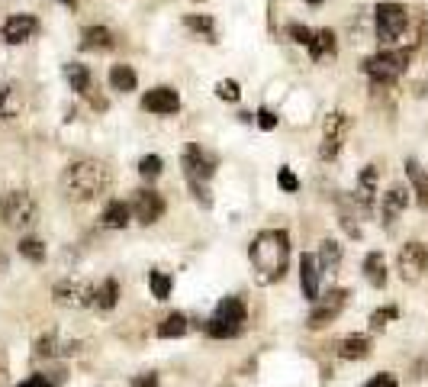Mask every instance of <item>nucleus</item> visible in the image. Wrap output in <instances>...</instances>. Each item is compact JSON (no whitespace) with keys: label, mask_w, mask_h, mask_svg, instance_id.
<instances>
[{"label":"nucleus","mask_w":428,"mask_h":387,"mask_svg":"<svg viewBox=\"0 0 428 387\" xmlns=\"http://www.w3.org/2000/svg\"><path fill=\"white\" fill-rule=\"evenodd\" d=\"M248 258H252L254 278L258 284H274L283 278L290 262V236L287 229H261L248 246Z\"/></svg>","instance_id":"1"},{"label":"nucleus","mask_w":428,"mask_h":387,"mask_svg":"<svg viewBox=\"0 0 428 387\" xmlns=\"http://www.w3.org/2000/svg\"><path fill=\"white\" fill-rule=\"evenodd\" d=\"M62 188L71 200H93L97 194L110 188V171L103 161H93V159H81V161H71L62 174Z\"/></svg>","instance_id":"2"},{"label":"nucleus","mask_w":428,"mask_h":387,"mask_svg":"<svg viewBox=\"0 0 428 387\" xmlns=\"http://www.w3.org/2000/svg\"><path fill=\"white\" fill-rule=\"evenodd\" d=\"M409 48H380L377 55L364 58V75L371 78L373 84H393L409 68Z\"/></svg>","instance_id":"3"},{"label":"nucleus","mask_w":428,"mask_h":387,"mask_svg":"<svg viewBox=\"0 0 428 387\" xmlns=\"http://www.w3.org/2000/svg\"><path fill=\"white\" fill-rule=\"evenodd\" d=\"M409 29V10L402 3H377L373 10V33L383 48H393Z\"/></svg>","instance_id":"4"},{"label":"nucleus","mask_w":428,"mask_h":387,"mask_svg":"<svg viewBox=\"0 0 428 387\" xmlns=\"http://www.w3.org/2000/svg\"><path fill=\"white\" fill-rule=\"evenodd\" d=\"M36 200H32V194H26V190H10V194H3V200H0V217H3V223H7L10 229H23V226H32L36 223Z\"/></svg>","instance_id":"5"},{"label":"nucleus","mask_w":428,"mask_h":387,"mask_svg":"<svg viewBox=\"0 0 428 387\" xmlns=\"http://www.w3.org/2000/svg\"><path fill=\"white\" fill-rule=\"evenodd\" d=\"M344 303H348V291H344V287H332L328 294H319V300L313 303V313H309L306 326L309 330H322V326H328V323L344 310Z\"/></svg>","instance_id":"6"},{"label":"nucleus","mask_w":428,"mask_h":387,"mask_svg":"<svg viewBox=\"0 0 428 387\" xmlns=\"http://www.w3.org/2000/svg\"><path fill=\"white\" fill-rule=\"evenodd\" d=\"M396 268H400V278L406 284H416L422 274L428 271V246L425 242H406L400 249V258H396Z\"/></svg>","instance_id":"7"},{"label":"nucleus","mask_w":428,"mask_h":387,"mask_svg":"<svg viewBox=\"0 0 428 387\" xmlns=\"http://www.w3.org/2000/svg\"><path fill=\"white\" fill-rule=\"evenodd\" d=\"M184 174H187V181H210L216 174V159L210 155V152L200 145V142H190L184 149Z\"/></svg>","instance_id":"8"},{"label":"nucleus","mask_w":428,"mask_h":387,"mask_svg":"<svg viewBox=\"0 0 428 387\" xmlns=\"http://www.w3.org/2000/svg\"><path fill=\"white\" fill-rule=\"evenodd\" d=\"M55 303L58 307H75V310H81V307H93V294H97V287H91L87 281H75V278H65V281L55 284Z\"/></svg>","instance_id":"9"},{"label":"nucleus","mask_w":428,"mask_h":387,"mask_svg":"<svg viewBox=\"0 0 428 387\" xmlns=\"http://www.w3.org/2000/svg\"><path fill=\"white\" fill-rule=\"evenodd\" d=\"M132 217L139 219L142 226H151V223H158L165 217V197H161L158 190H136V197H132Z\"/></svg>","instance_id":"10"},{"label":"nucleus","mask_w":428,"mask_h":387,"mask_svg":"<svg viewBox=\"0 0 428 387\" xmlns=\"http://www.w3.org/2000/svg\"><path fill=\"white\" fill-rule=\"evenodd\" d=\"M39 29V19L32 17V13H13V17L3 23V42H10V46H23V42H29V39L36 36Z\"/></svg>","instance_id":"11"},{"label":"nucleus","mask_w":428,"mask_h":387,"mask_svg":"<svg viewBox=\"0 0 428 387\" xmlns=\"http://www.w3.org/2000/svg\"><path fill=\"white\" fill-rule=\"evenodd\" d=\"M142 110L158 114V116H171L180 110V94H177L174 87H151L149 94L142 97Z\"/></svg>","instance_id":"12"},{"label":"nucleus","mask_w":428,"mask_h":387,"mask_svg":"<svg viewBox=\"0 0 428 387\" xmlns=\"http://www.w3.org/2000/svg\"><path fill=\"white\" fill-rule=\"evenodd\" d=\"M319 278H322L319 258L306 252V255L299 258V287H303V297H306L309 303L319 300Z\"/></svg>","instance_id":"13"},{"label":"nucleus","mask_w":428,"mask_h":387,"mask_svg":"<svg viewBox=\"0 0 428 387\" xmlns=\"http://www.w3.org/2000/svg\"><path fill=\"white\" fill-rule=\"evenodd\" d=\"M373 197H377V168L367 165L361 171V178H357V190H354V204L361 213H371L373 210Z\"/></svg>","instance_id":"14"},{"label":"nucleus","mask_w":428,"mask_h":387,"mask_svg":"<svg viewBox=\"0 0 428 387\" xmlns=\"http://www.w3.org/2000/svg\"><path fill=\"white\" fill-rule=\"evenodd\" d=\"M406 207H409V190H406V188H390L387 194H383V200H380L383 223H387V226H393V223H396V217H400Z\"/></svg>","instance_id":"15"},{"label":"nucleus","mask_w":428,"mask_h":387,"mask_svg":"<svg viewBox=\"0 0 428 387\" xmlns=\"http://www.w3.org/2000/svg\"><path fill=\"white\" fill-rule=\"evenodd\" d=\"M129 219H132V207L126 204V200H110L100 213V223L106 229H126L129 226Z\"/></svg>","instance_id":"16"},{"label":"nucleus","mask_w":428,"mask_h":387,"mask_svg":"<svg viewBox=\"0 0 428 387\" xmlns=\"http://www.w3.org/2000/svg\"><path fill=\"white\" fill-rule=\"evenodd\" d=\"M113 46H116V39L106 26H87L81 33V48H87V52H106Z\"/></svg>","instance_id":"17"},{"label":"nucleus","mask_w":428,"mask_h":387,"mask_svg":"<svg viewBox=\"0 0 428 387\" xmlns=\"http://www.w3.org/2000/svg\"><path fill=\"white\" fill-rule=\"evenodd\" d=\"M335 52H338L335 33H332V29H316V36H313V42H309V55H313V62L335 58Z\"/></svg>","instance_id":"18"},{"label":"nucleus","mask_w":428,"mask_h":387,"mask_svg":"<svg viewBox=\"0 0 428 387\" xmlns=\"http://www.w3.org/2000/svg\"><path fill=\"white\" fill-rule=\"evenodd\" d=\"M213 316H219V320H229V323H242L245 326V320H248V307H245V300L242 297H223V300L216 303V313Z\"/></svg>","instance_id":"19"},{"label":"nucleus","mask_w":428,"mask_h":387,"mask_svg":"<svg viewBox=\"0 0 428 387\" xmlns=\"http://www.w3.org/2000/svg\"><path fill=\"white\" fill-rule=\"evenodd\" d=\"M406 174H409V184H412V194L419 200V207H428V171L422 168L416 159L406 161Z\"/></svg>","instance_id":"20"},{"label":"nucleus","mask_w":428,"mask_h":387,"mask_svg":"<svg viewBox=\"0 0 428 387\" xmlns=\"http://www.w3.org/2000/svg\"><path fill=\"white\" fill-rule=\"evenodd\" d=\"M371 339L367 336H344L342 342H338V355L342 359H348V361H361V359H367L371 355Z\"/></svg>","instance_id":"21"},{"label":"nucleus","mask_w":428,"mask_h":387,"mask_svg":"<svg viewBox=\"0 0 428 387\" xmlns=\"http://www.w3.org/2000/svg\"><path fill=\"white\" fill-rule=\"evenodd\" d=\"M23 114V94L17 84L0 87V120H17Z\"/></svg>","instance_id":"22"},{"label":"nucleus","mask_w":428,"mask_h":387,"mask_svg":"<svg viewBox=\"0 0 428 387\" xmlns=\"http://www.w3.org/2000/svg\"><path fill=\"white\" fill-rule=\"evenodd\" d=\"M319 268H322V274H335L338 264H342V246H338L335 239H322L319 242Z\"/></svg>","instance_id":"23"},{"label":"nucleus","mask_w":428,"mask_h":387,"mask_svg":"<svg viewBox=\"0 0 428 387\" xmlns=\"http://www.w3.org/2000/svg\"><path fill=\"white\" fill-rule=\"evenodd\" d=\"M364 278L371 281V287H383L387 284V258H383V252H367V258H364Z\"/></svg>","instance_id":"24"},{"label":"nucleus","mask_w":428,"mask_h":387,"mask_svg":"<svg viewBox=\"0 0 428 387\" xmlns=\"http://www.w3.org/2000/svg\"><path fill=\"white\" fill-rule=\"evenodd\" d=\"M136 84H139V75H136V68L132 65H113L110 68V87L113 91L129 94V91H136Z\"/></svg>","instance_id":"25"},{"label":"nucleus","mask_w":428,"mask_h":387,"mask_svg":"<svg viewBox=\"0 0 428 387\" xmlns=\"http://www.w3.org/2000/svg\"><path fill=\"white\" fill-rule=\"evenodd\" d=\"M120 303V284L113 281V278H106V281L97 287V294H93V307L97 310H113Z\"/></svg>","instance_id":"26"},{"label":"nucleus","mask_w":428,"mask_h":387,"mask_svg":"<svg viewBox=\"0 0 428 387\" xmlns=\"http://www.w3.org/2000/svg\"><path fill=\"white\" fill-rule=\"evenodd\" d=\"M242 323H229V320H219V316H213V320L206 323V336L210 339H235V336H242Z\"/></svg>","instance_id":"27"},{"label":"nucleus","mask_w":428,"mask_h":387,"mask_svg":"<svg viewBox=\"0 0 428 387\" xmlns=\"http://www.w3.org/2000/svg\"><path fill=\"white\" fill-rule=\"evenodd\" d=\"M187 330H190V323H187L184 313H171V316H165V323L158 326V339H180Z\"/></svg>","instance_id":"28"},{"label":"nucleus","mask_w":428,"mask_h":387,"mask_svg":"<svg viewBox=\"0 0 428 387\" xmlns=\"http://www.w3.org/2000/svg\"><path fill=\"white\" fill-rule=\"evenodd\" d=\"M65 78L75 94H87V87H91V71H87V65H77V62L65 65Z\"/></svg>","instance_id":"29"},{"label":"nucleus","mask_w":428,"mask_h":387,"mask_svg":"<svg viewBox=\"0 0 428 387\" xmlns=\"http://www.w3.org/2000/svg\"><path fill=\"white\" fill-rule=\"evenodd\" d=\"M184 26L187 29H194V33H200V36H206L210 42H216V23L213 17H200V13H190V17H184Z\"/></svg>","instance_id":"30"},{"label":"nucleus","mask_w":428,"mask_h":387,"mask_svg":"<svg viewBox=\"0 0 428 387\" xmlns=\"http://www.w3.org/2000/svg\"><path fill=\"white\" fill-rule=\"evenodd\" d=\"M149 287H151V297H155V300H168L174 281H171V274H165V271H149Z\"/></svg>","instance_id":"31"},{"label":"nucleus","mask_w":428,"mask_h":387,"mask_svg":"<svg viewBox=\"0 0 428 387\" xmlns=\"http://www.w3.org/2000/svg\"><path fill=\"white\" fill-rule=\"evenodd\" d=\"M19 255L26 258V262H32V264H42L46 262V246H42L39 239L26 236V239H19Z\"/></svg>","instance_id":"32"},{"label":"nucleus","mask_w":428,"mask_h":387,"mask_svg":"<svg viewBox=\"0 0 428 387\" xmlns=\"http://www.w3.org/2000/svg\"><path fill=\"white\" fill-rule=\"evenodd\" d=\"M161 171H165V159H161V155H145V159L139 161V174L145 181H155Z\"/></svg>","instance_id":"33"},{"label":"nucleus","mask_w":428,"mask_h":387,"mask_svg":"<svg viewBox=\"0 0 428 387\" xmlns=\"http://www.w3.org/2000/svg\"><path fill=\"white\" fill-rule=\"evenodd\" d=\"M216 97H219V100H229V104H239V97H242V87H239V81L225 78V81H219V84H216Z\"/></svg>","instance_id":"34"},{"label":"nucleus","mask_w":428,"mask_h":387,"mask_svg":"<svg viewBox=\"0 0 428 387\" xmlns=\"http://www.w3.org/2000/svg\"><path fill=\"white\" fill-rule=\"evenodd\" d=\"M287 36L293 39L297 46H306L309 48V42H313V36H316V29L303 26V23H290V26H287Z\"/></svg>","instance_id":"35"},{"label":"nucleus","mask_w":428,"mask_h":387,"mask_svg":"<svg viewBox=\"0 0 428 387\" xmlns=\"http://www.w3.org/2000/svg\"><path fill=\"white\" fill-rule=\"evenodd\" d=\"M396 316H400V310H396V307H383V310H373V313H371V326H373V330H383V326H387L390 320H396Z\"/></svg>","instance_id":"36"},{"label":"nucleus","mask_w":428,"mask_h":387,"mask_svg":"<svg viewBox=\"0 0 428 387\" xmlns=\"http://www.w3.org/2000/svg\"><path fill=\"white\" fill-rule=\"evenodd\" d=\"M277 184L287 190V194H297V190H299V181H297V174H293L290 168H280L277 171Z\"/></svg>","instance_id":"37"},{"label":"nucleus","mask_w":428,"mask_h":387,"mask_svg":"<svg viewBox=\"0 0 428 387\" xmlns=\"http://www.w3.org/2000/svg\"><path fill=\"white\" fill-rule=\"evenodd\" d=\"M254 123H258L264 132L277 129V114H274V110H268V107H261V110H258V116H254Z\"/></svg>","instance_id":"38"},{"label":"nucleus","mask_w":428,"mask_h":387,"mask_svg":"<svg viewBox=\"0 0 428 387\" xmlns=\"http://www.w3.org/2000/svg\"><path fill=\"white\" fill-rule=\"evenodd\" d=\"M364 387H396V378H393V375H387V371H380V375H373V378L367 381Z\"/></svg>","instance_id":"39"},{"label":"nucleus","mask_w":428,"mask_h":387,"mask_svg":"<svg viewBox=\"0 0 428 387\" xmlns=\"http://www.w3.org/2000/svg\"><path fill=\"white\" fill-rule=\"evenodd\" d=\"M132 387H161V384H158V375L145 371V375H136V378H132Z\"/></svg>","instance_id":"40"},{"label":"nucleus","mask_w":428,"mask_h":387,"mask_svg":"<svg viewBox=\"0 0 428 387\" xmlns=\"http://www.w3.org/2000/svg\"><path fill=\"white\" fill-rule=\"evenodd\" d=\"M17 387H52V381H48L46 375H32V378H26L23 384H17Z\"/></svg>","instance_id":"41"},{"label":"nucleus","mask_w":428,"mask_h":387,"mask_svg":"<svg viewBox=\"0 0 428 387\" xmlns=\"http://www.w3.org/2000/svg\"><path fill=\"white\" fill-rule=\"evenodd\" d=\"M3 268H7V258H3V255H0V271H3Z\"/></svg>","instance_id":"42"},{"label":"nucleus","mask_w":428,"mask_h":387,"mask_svg":"<svg viewBox=\"0 0 428 387\" xmlns=\"http://www.w3.org/2000/svg\"><path fill=\"white\" fill-rule=\"evenodd\" d=\"M306 3H313V7H316V3H322V0H306Z\"/></svg>","instance_id":"43"},{"label":"nucleus","mask_w":428,"mask_h":387,"mask_svg":"<svg viewBox=\"0 0 428 387\" xmlns=\"http://www.w3.org/2000/svg\"><path fill=\"white\" fill-rule=\"evenodd\" d=\"M0 371H3V361H0Z\"/></svg>","instance_id":"44"}]
</instances>
